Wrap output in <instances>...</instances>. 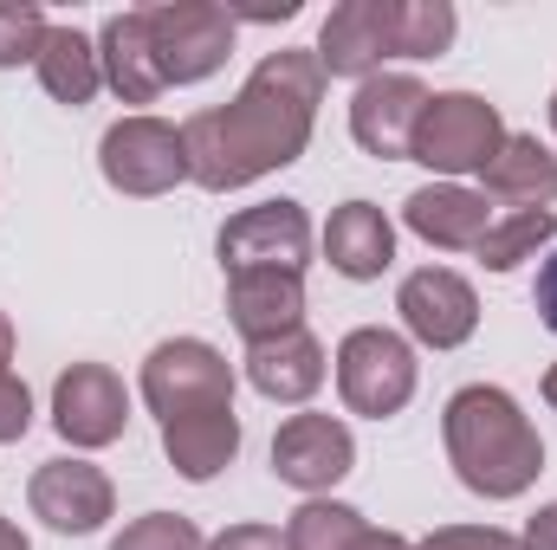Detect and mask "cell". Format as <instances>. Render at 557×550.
<instances>
[{
	"label": "cell",
	"mask_w": 557,
	"mask_h": 550,
	"mask_svg": "<svg viewBox=\"0 0 557 550\" xmlns=\"http://www.w3.org/2000/svg\"><path fill=\"white\" fill-rule=\"evenodd\" d=\"M396 311H403L409 337L428 343V350H460V343L480 330V298H473V285L460 273H447V266H421V273L403 278Z\"/></svg>",
	"instance_id": "14"
},
{
	"label": "cell",
	"mask_w": 557,
	"mask_h": 550,
	"mask_svg": "<svg viewBox=\"0 0 557 550\" xmlns=\"http://www.w3.org/2000/svg\"><path fill=\"white\" fill-rule=\"evenodd\" d=\"M428 98L434 91L421 78H409V72L363 78L357 98H350V137L363 142L376 162H403L409 142H416V124H421V111H428Z\"/></svg>",
	"instance_id": "13"
},
{
	"label": "cell",
	"mask_w": 557,
	"mask_h": 550,
	"mask_svg": "<svg viewBox=\"0 0 557 550\" xmlns=\"http://www.w3.org/2000/svg\"><path fill=\"white\" fill-rule=\"evenodd\" d=\"M98 59H104V85L124 98V104H156L169 85L156 72V52H149V26L137 13H111L104 33H98Z\"/></svg>",
	"instance_id": "19"
},
{
	"label": "cell",
	"mask_w": 557,
	"mask_h": 550,
	"mask_svg": "<svg viewBox=\"0 0 557 550\" xmlns=\"http://www.w3.org/2000/svg\"><path fill=\"white\" fill-rule=\"evenodd\" d=\"M143 26H149V52H156L162 85H201V78H214L234 59V33H240V20L227 7H214V0L143 7Z\"/></svg>",
	"instance_id": "4"
},
{
	"label": "cell",
	"mask_w": 557,
	"mask_h": 550,
	"mask_svg": "<svg viewBox=\"0 0 557 550\" xmlns=\"http://www.w3.org/2000/svg\"><path fill=\"white\" fill-rule=\"evenodd\" d=\"M247 383L267 396V402H311L324 389V343L298 324L285 337H267V343H247Z\"/></svg>",
	"instance_id": "16"
},
{
	"label": "cell",
	"mask_w": 557,
	"mask_h": 550,
	"mask_svg": "<svg viewBox=\"0 0 557 550\" xmlns=\"http://www.w3.org/2000/svg\"><path fill=\"white\" fill-rule=\"evenodd\" d=\"M26 505H33L39 525H52L65 538H91L117 512V486L91 460H46L33 473V486H26Z\"/></svg>",
	"instance_id": "11"
},
{
	"label": "cell",
	"mask_w": 557,
	"mask_h": 550,
	"mask_svg": "<svg viewBox=\"0 0 557 550\" xmlns=\"http://www.w3.org/2000/svg\"><path fill=\"white\" fill-rule=\"evenodd\" d=\"M552 240H557V214H552V208H525V214L493 221V234H486L473 253H480V266H486V273H512L519 260L545 253Z\"/></svg>",
	"instance_id": "23"
},
{
	"label": "cell",
	"mask_w": 557,
	"mask_h": 550,
	"mask_svg": "<svg viewBox=\"0 0 557 550\" xmlns=\"http://www.w3.org/2000/svg\"><path fill=\"white\" fill-rule=\"evenodd\" d=\"M324 104V65L318 52H267L253 65V78L240 85L234 104L221 111H195L182 124V149H188V182H201L208 195L247 188L273 168H292L311 142Z\"/></svg>",
	"instance_id": "1"
},
{
	"label": "cell",
	"mask_w": 557,
	"mask_h": 550,
	"mask_svg": "<svg viewBox=\"0 0 557 550\" xmlns=\"http://www.w3.org/2000/svg\"><path fill=\"white\" fill-rule=\"evenodd\" d=\"M363 532H370L363 512L357 505H337V499H305L285 518V545L292 550H350Z\"/></svg>",
	"instance_id": "24"
},
{
	"label": "cell",
	"mask_w": 557,
	"mask_h": 550,
	"mask_svg": "<svg viewBox=\"0 0 557 550\" xmlns=\"http://www.w3.org/2000/svg\"><path fill=\"white\" fill-rule=\"evenodd\" d=\"M357 466V440H350V427L337 421V414H292V421H278L273 434V473L285 486H298V492H331L344 473Z\"/></svg>",
	"instance_id": "12"
},
{
	"label": "cell",
	"mask_w": 557,
	"mask_h": 550,
	"mask_svg": "<svg viewBox=\"0 0 557 550\" xmlns=\"http://www.w3.org/2000/svg\"><path fill=\"white\" fill-rule=\"evenodd\" d=\"M532 304H539V324L557 337V253L539 266V285H532Z\"/></svg>",
	"instance_id": "30"
},
{
	"label": "cell",
	"mask_w": 557,
	"mask_h": 550,
	"mask_svg": "<svg viewBox=\"0 0 557 550\" xmlns=\"http://www.w3.org/2000/svg\"><path fill=\"white\" fill-rule=\"evenodd\" d=\"M162 453L182 479L208 486L221 466H234L240 453V414L234 409H214V414H188V421H169L162 427Z\"/></svg>",
	"instance_id": "20"
},
{
	"label": "cell",
	"mask_w": 557,
	"mask_h": 550,
	"mask_svg": "<svg viewBox=\"0 0 557 550\" xmlns=\"http://www.w3.org/2000/svg\"><path fill=\"white\" fill-rule=\"evenodd\" d=\"M486 195L506 201L512 214H525V208H552L557 201V155L539 137H512V130H506L499 155L486 162Z\"/></svg>",
	"instance_id": "21"
},
{
	"label": "cell",
	"mask_w": 557,
	"mask_h": 550,
	"mask_svg": "<svg viewBox=\"0 0 557 550\" xmlns=\"http://www.w3.org/2000/svg\"><path fill=\"white\" fill-rule=\"evenodd\" d=\"M98 168H104V182L117 188V195H169L175 182H188V149H182V130L175 124H162V117H124V124H111L104 142H98Z\"/></svg>",
	"instance_id": "7"
},
{
	"label": "cell",
	"mask_w": 557,
	"mask_h": 550,
	"mask_svg": "<svg viewBox=\"0 0 557 550\" xmlns=\"http://www.w3.org/2000/svg\"><path fill=\"white\" fill-rule=\"evenodd\" d=\"M111 550H208V538L195 532V518H182V512H149L137 525H124Z\"/></svg>",
	"instance_id": "26"
},
{
	"label": "cell",
	"mask_w": 557,
	"mask_h": 550,
	"mask_svg": "<svg viewBox=\"0 0 557 550\" xmlns=\"http://www.w3.org/2000/svg\"><path fill=\"white\" fill-rule=\"evenodd\" d=\"M227 317L247 343H267L305 324V273H234L227 278Z\"/></svg>",
	"instance_id": "17"
},
{
	"label": "cell",
	"mask_w": 557,
	"mask_h": 550,
	"mask_svg": "<svg viewBox=\"0 0 557 550\" xmlns=\"http://www.w3.org/2000/svg\"><path fill=\"white\" fill-rule=\"evenodd\" d=\"M403 221H409V234H421L441 253H473L493 234L486 195L480 188H460V182H428V188H416L403 201Z\"/></svg>",
	"instance_id": "15"
},
{
	"label": "cell",
	"mask_w": 557,
	"mask_h": 550,
	"mask_svg": "<svg viewBox=\"0 0 557 550\" xmlns=\"http://www.w3.org/2000/svg\"><path fill=\"white\" fill-rule=\"evenodd\" d=\"M137 389L149 402V414L169 427V421H188V414L234 409V363L214 343H201V337H162L143 357Z\"/></svg>",
	"instance_id": "3"
},
{
	"label": "cell",
	"mask_w": 557,
	"mask_h": 550,
	"mask_svg": "<svg viewBox=\"0 0 557 550\" xmlns=\"http://www.w3.org/2000/svg\"><path fill=\"white\" fill-rule=\"evenodd\" d=\"M26 427H33V396H26V383L13 376V324H7V311H0V447L26 440Z\"/></svg>",
	"instance_id": "27"
},
{
	"label": "cell",
	"mask_w": 557,
	"mask_h": 550,
	"mask_svg": "<svg viewBox=\"0 0 557 550\" xmlns=\"http://www.w3.org/2000/svg\"><path fill=\"white\" fill-rule=\"evenodd\" d=\"M545 402H552V409H557V363H552V370H545Z\"/></svg>",
	"instance_id": "34"
},
{
	"label": "cell",
	"mask_w": 557,
	"mask_h": 550,
	"mask_svg": "<svg viewBox=\"0 0 557 550\" xmlns=\"http://www.w3.org/2000/svg\"><path fill=\"white\" fill-rule=\"evenodd\" d=\"M416 350L409 337L383 330V324H363L337 343V396L344 409L363 414V421H389L416 402Z\"/></svg>",
	"instance_id": "6"
},
{
	"label": "cell",
	"mask_w": 557,
	"mask_h": 550,
	"mask_svg": "<svg viewBox=\"0 0 557 550\" xmlns=\"http://www.w3.org/2000/svg\"><path fill=\"white\" fill-rule=\"evenodd\" d=\"M552 130H557V91H552Z\"/></svg>",
	"instance_id": "35"
},
{
	"label": "cell",
	"mask_w": 557,
	"mask_h": 550,
	"mask_svg": "<svg viewBox=\"0 0 557 550\" xmlns=\"http://www.w3.org/2000/svg\"><path fill=\"white\" fill-rule=\"evenodd\" d=\"M324 260H331V273L357 278V285L383 278L396 266V227H389V214L376 201H344L331 214V227H324Z\"/></svg>",
	"instance_id": "18"
},
{
	"label": "cell",
	"mask_w": 557,
	"mask_h": 550,
	"mask_svg": "<svg viewBox=\"0 0 557 550\" xmlns=\"http://www.w3.org/2000/svg\"><path fill=\"white\" fill-rule=\"evenodd\" d=\"M208 550H292V545L273 525H227L221 538H208Z\"/></svg>",
	"instance_id": "29"
},
{
	"label": "cell",
	"mask_w": 557,
	"mask_h": 550,
	"mask_svg": "<svg viewBox=\"0 0 557 550\" xmlns=\"http://www.w3.org/2000/svg\"><path fill=\"white\" fill-rule=\"evenodd\" d=\"M46 33H52V20L39 13V7H13V0H0V72H13V65H33L39 59V46H46Z\"/></svg>",
	"instance_id": "25"
},
{
	"label": "cell",
	"mask_w": 557,
	"mask_h": 550,
	"mask_svg": "<svg viewBox=\"0 0 557 550\" xmlns=\"http://www.w3.org/2000/svg\"><path fill=\"white\" fill-rule=\"evenodd\" d=\"M416 550H525V545L512 532H499V525H441Z\"/></svg>",
	"instance_id": "28"
},
{
	"label": "cell",
	"mask_w": 557,
	"mask_h": 550,
	"mask_svg": "<svg viewBox=\"0 0 557 550\" xmlns=\"http://www.w3.org/2000/svg\"><path fill=\"white\" fill-rule=\"evenodd\" d=\"M350 550H416V545H409L403 532H376V525H370V532H363V538H357Z\"/></svg>",
	"instance_id": "32"
},
{
	"label": "cell",
	"mask_w": 557,
	"mask_h": 550,
	"mask_svg": "<svg viewBox=\"0 0 557 550\" xmlns=\"http://www.w3.org/2000/svg\"><path fill=\"white\" fill-rule=\"evenodd\" d=\"M221 273H305L311 260V221L298 201H260V208H240L227 227H221Z\"/></svg>",
	"instance_id": "9"
},
{
	"label": "cell",
	"mask_w": 557,
	"mask_h": 550,
	"mask_svg": "<svg viewBox=\"0 0 557 550\" xmlns=\"http://www.w3.org/2000/svg\"><path fill=\"white\" fill-rule=\"evenodd\" d=\"M0 550H33V545H26V532H20L13 518H0Z\"/></svg>",
	"instance_id": "33"
},
{
	"label": "cell",
	"mask_w": 557,
	"mask_h": 550,
	"mask_svg": "<svg viewBox=\"0 0 557 550\" xmlns=\"http://www.w3.org/2000/svg\"><path fill=\"white\" fill-rule=\"evenodd\" d=\"M506 142V117L499 104H486L480 91H441L428 98L409 142V162H428L434 175H486V162Z\"/></svg>",
	"instance_id": "5"
},
{
	"label": "cell",
	"mask_w": 557,
	"mask_h": 550,
	"mask_svg": "<svg viewBox=\"0 0 557 550\" xmlns=\"http://www.w3.org/2000/svg\"><path fill=\"white\" fill-rule=\"evenodd\" d=\"M318 65L324 78H376L383 59H403V0H344L331 7L318 33Z\"/></svg>",
	"instance_id": "8"
},
{
	"label": "cell",
	"mask_w": 557,
	"mask_h": 550,
	"mask_svg": "<svg viewBox=\"0 0 557 550\" xmlns=\"http://www.w3.org/2000/svg\"><path fill=\"white\" fill-rule=\"evenodd\" d=\"M52 427H59V440H72L78 453L111 447V440H124V427H131V389H124L117 370H104V363H72V370L52 383Z\"/></svg>",
	"instance_id": "10"
},
{
	"label": "cell",
	"mask_w": 557,
	"mask_h": 550,
	"mask_svg": "<svg viewBox=\"0 0 557 550\" xmlns=\"http://www.w3.org/2000/svg\"><path fill=\"white\" fill-rule=\"evenodd\" d=\"M39 85H46V98H59V104H91L98 98V85H104V59H98V46L78 33V26H52L46 33V46H39Z\"/></svg>",
	"instance_id": "22"
},
{
	"label": "cell",
	"mask_w": 557,
	"mask_h": 550,
	"mask_svg": "<svg viewBox=\"0 0 557 550\" xmlns=\"http://www.w3.org/2000/svg\"><path fill=\"white\" fill-rule=\"evenodd\" d=\"M441 434H447V466L467 492L480 499H519L532 492V479L545 473V440L539 427L525 421V409L493 389V383H467L447 396L441 414Z\"/></svg>",
	"instance_id": "2"
},
{
	"label": "cell",
	"mask_w": 557,
	"mask_h": 550,
	"mask_svg": "<svg viewBox=\"0 0 557 550\" xmlns=\"http://www.w3.org/2000/svg\"><path fill=\"white\" fill-rule=\"evenodd\" d=\"M525 550H557V499L552 505H539V518L525 525V538H519Z\"/></svg>",
	"instance_id": "31"
}]
</instances>
